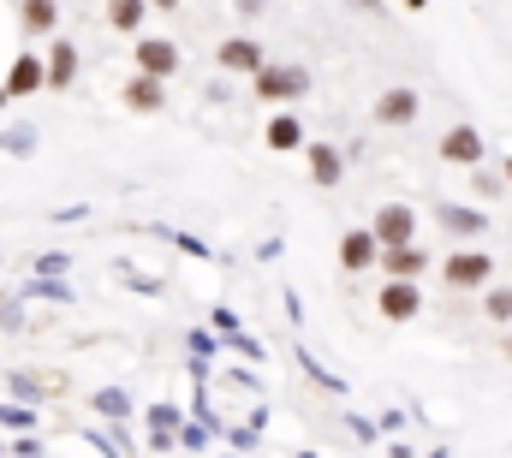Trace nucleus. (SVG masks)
I'll return each mask as SVG.
<instances>
[{
  "label": "nucleus",
  "instance_id": "34",
  "mask_svg": "<svg viewBox=\"0 0 512 458\" xmlns=\"http://www.w3.org/2000/svg\"><path fill=\"white\" fill-rule=\"evenodd\" d=\"M256 435H262V429H256V423H245V429H233L227 441H233V453H251V447H256Z\"/></svg>",
  "mask_w": 512,
  "mask_h": 458
},
{
  "label": "nucleus",
  "instance_id": "38",
  "mask_svg": "<svg viewBox=\"0 0 512 458\" xmlns=\"http://www.w3.org/2000/svg\"><path fill=\"white\" fill-rule=\"evenodd\" d=\"M262 6H268V0H233V12H239V18H262Z\"/></svg>",
  "mask_w": 512,
  "mask_h": 458
},
{
  "label": "nucleus",
  "instance_id": "4",
  "mask_svg": "<svg viewBox=\"0 0 512 458\" xmlns=\"http://www.w3.org/2000/svg\"><path fill=\"white\" fill-rule=\"evenodd\" d=\"M376 316H382L387 328L417 322V316H423V286H417V280H382V292H376Z\"/></svg>",
  "mask_w": 512,
  "mask_h": 458
},
{
  "label": "nucleus",
  "instance_id": "6",
  "mask_svg": "<svg viewBox=\"0 0 512 458\" xmlns=\"http://www.w3.org/2000/svg\"><path fill=\"white\" fill-rule=\"evenodd\" d=\"M215 66H221L227 78H256V72L268 66V48H262L256 36H245V30H239V36H227V42L215 48Z\"/></svg>",
  "mask_w": 512,
  "mask_h": 458
},
{
  "label": "nucleus",
  "instance_id": "44",
  "mask_svg": "<svg viewBox=\"0 0 512 458\" xmlns=\"http://www.w3.org/2000/svg\"><path fill=\"white\" fill-rule=\"evenodd\" d=\"M0 108H6V96H0Z\"/></svg>",
  "mask_w": 512,
  "mask_h": 458
},
{
  "label": "nucleus",
  "instance_id": "8",
  "mask_svg": "<svg viewBox=\"0 0 512 458\" xmlns=\"http://www.w3.org/2000/svg\"><path fill=\"white\" fill-rule=\"evenodd\" d=\"M304 167H310V185H316V191H334V185H346V149H340V143H328V137H310V149H304Z\"/></svg>",
  "mask_w": 512,
  "mask_h": 458
},
{
  "label": "nucleus",
  "instance_id": "30",
  "mask_svg": "<svg viewBox=\"0 0 512 458\" xmlns=\"http://www.w3.org/2000/svg\"><path fill=\"white\" fill-rule=\"evenodd\" d=\"M167 238H173V244H179L185 256H197V262H215V250H209L203 238H191V232H167Z\"/></svg>",
  "mask_w": 512,
  "mask_h": 458
},
{
  "label": "nucleus",
  "instance_id": "23",
  "mask_svg": "<svg viewBox=\"0 0 512 458\" xmlns=\"http://www.w3.org/2000/svg\"><path fill=\"white\" fill-rule=\"evenodd\" d=\"M298 369H304V381H310V387H322V393H346V381H340L316 351H304V340H298Z\"/></svg>",
  "mask_w": 512,
  "mask_h": 458
},
{
  "label": "nucleus",
  "instance_id": "18",
  "mask_svg": "<svg viewBox=\"0 0 512 458\" xmlns=\"http://www.w3.org/2000/svg\"><path fill=\"white\" fill-rule=\"evenodd\" d=\"M48 96H66L72 84H78V48L72 42H48Z\"/></svg>",
  "mask_w": 512,
  "mask_h": 458
},
{
  "label": "nucleus",
  "instance_id": "17",
  "mask_svg": "<svg viewBox=\"0 0 512 458\" xmlns=\"http://www.w3.org/2000/svg\"><path fill=\"white\" fill-rule=\"evenodd\" d=\"M423 274H429V250H423V244L382 250V280H423Z\"/></svg>",
  "mask_w": 512,
  "mask_h": 458
},
{
  "label": "nucleus",
  "instance_id": "11",
  "mask_svg": "<svg viewBox=\"0 0 512 458\" xmlns=\"http://www.w3.org/2000/svg\"><path fill=\"white\" fill-rule=\"evenodd\" d=\"M131 60H137V72H149V78H173L179 72V42H167V36H137L131 42Z\"/></svg>",
  "mask_w": 512,
  "mask_h": 458
},
{
  "label": "nucleus",
  "instance_id": "31",
  "mask_svg": "<svg viewBox=\"0 0 512 458\" xmlns=\"http://www.w3.org/2000/svg\"><path fill=\"white\" fill-rule=\"evenodd\" d=\"M209 322H215V334H221V340H233V334H245V328H239V316H233L227 304H215V310H209Z\"/></svg>",
  "mask_w": 512,
  "mask_h": 458
},
{
  "label": "nucleus",
  "instance_id": "35",
  "mask_svg": "<svg viewBox=\"0 0 512 458\" xmlns=\"http://www.w3.org/2000/svg\"><path fill=\"white\" fill-rule=\"evenodd\" d=\"M191 357H215V334H191Z\"/></svg>",
  "mask_w": 512,
  "mask_h": 458
},
{
  "label": "nucleus",
  "instance_id": "3",
  "mask_svg": "<svg viewBox=\"0 0 512 458\" xmlns=\"http://www.w3.org/2000/svg\"><path fill=\"white\" fill-rule=\"evenodd\" d=\"M0 96H6V102H24V96H48V60H42L36 48L12 54L6 78H0Z\"/></svg>",
  "mask_w": 512,
  "mask_h": 458
},
{
  "label": "nucleus",
  "instance_id": "12",
  "mask_svg": "<svg viewBox=\"0 0 512 458\" xmlns=\"http://www.w3.org/2000/svg\"><path fill=\"white\" fill-rule=\"evenodd\" d=\"M262 149H274V155H304V149H310V137H304V119L292 114V108H280V114L262 125Z\"/></svg>",
  "mask_w": 512,
  "mask_h": 458
},
{
  "label": "nucleus",
  "instance_id": "21",
  "mask_svg": "<svg viewBox=\"0 0 512 458\" xmlns=\"http://www.w3.org/2000/svg\"><path fill=\"white\" fill-rule=\"evenodd\" d=\"M36 143H42V131H36L30 119H12V125H0V155H18V161H30V155H36Z\"/></svg>",
  "mask_w": 512,
  "mask_h": 458
},
{
  "label": "nucleus",
  "instance_id": "26",
  "mask_svg": "<svg viewBox=\"0 0 512 458\" xmlns=\"http://www.w3.org/2000/svg\"><path fill=\"white\" fill-rule=\"evenodd\" d=\"M18 298H48V304H72V286H66V280H42V274H36V280H24V286H18Z\"/></svg>",
  "mask_w": 512,
  "mask_h": 458
},
{
  "label": "nucleus",
  "instance_id": "20",
  "mask_svg": "<svg viewBox=\"0 0 512 458\" xmlns=\"http://www.w3.org/2000/svg\"><path fill=\"white\" fill-rule=\"evenodd\" d=\"M108 6V30H120V36H143V18L155 12L149 0H102Z\"/></svg>",
  "mask_w": 512,
  "mask_h": 458
},
{
  "label": "nucleus",
  "instance_id": "45",
  "mask_svg": "<svg viewBox=\"0 0 512 458\" xmlns=\"http://www.w3.org/2000/svg\"><path fill=\"white\" fill-rule=\"evenodd\" d=\"M0 453H6V447H0Z\"/></svg>",
  "mask_w": 512,
  "mask_h": 458
},
{
  "label": "nucleus",
  "instance_id": "9",
  "mask_svg": "<svg viewBox=\"0 0 512 458\" xmlns=\"http://www.w3.org/2000/svg\"><path fill=\"white\" fill-rule=\"evenodd\" d=\"M435 227L453 232V238H465V244H477V238L489 232V215H483V203H453V197H441V203H435Z\"/></svg>",
  "mask_w": 512,
  "mask_h": 458
},
{
  "label": "nucleus",
  "instance_id": "1",
  "mask_svg": "<svg viewBox=\"0 0 512 458\" xmlns=\"http://www.w3.org/2000/svg\"><path fill=\"white\" fill-rule=\"evenodd\" d=\"M251 90H256V102H268V108H292V102L310 96V72L292 66V60H268L251 78Z\"/></svg>",
  "mask_w": 512,
  "mask_h": 458
},
{
  "label": "nucleus",
  "instance_id": "43",
  "mask_svg": "<svg viewBox=\"0 0 512 458\" xmlns=\"http://www.w3.org/2000/svg\"><path fill=\"white\" fill-rule=\"evenodd\" d=\"M227 458H245V453H227Z\"/></svg>",
  "mask_w": 512,
  "mask_h": 458
},
{
  "label": "nucleus",
  "instance_id": "28",
  "mask_svg": "<svg viewBox=\"0 0 512 458\" xmlns=\"http://www.w3.org/2000/svg\"><path fill=\"white\" fill-rule=\"evenodd\" d=\"M36 274H42V280H60V274H72V256H66V250H42V256H36Z\"/></svg>",
  "mask_w": 512,
  "mask_h": 458
},
{
  "label": "nucleus",
  "instance_id": "13",
  "mask_svg": "<svg viewBox=\"0 0 512 458\" xmlns=\"http://www.w3.org/2000/svg\"><path fill=\"white\" fill-rule=\"evenodd\" d=\"M120 102H126L131 114H161V108H167V84H161V78H149V72H131L126 84H120Z\"/></svg>",
  "mask_w": 512,
  "mask_h": 458
},
{
  "label": "nucleus",
  "instance_id": "36",
  "mask_svg": "<svg viewBox=\"0 0 512 458\" xmlns=\"http://www.w3.org/2000/svg\"><path fill=\"white\" fill-rule=\"evenodd\" d=\"M376 423H382V435H399V429H405V411H382Z\"/></svg>",
  "mask_w": 512,
  "mask_h": 458
},
{
  "label": "nucleus",
  "instance_id": "33",
  "mask_svg": "<svg viewBox=\"0 0 512 458\" xmlns=\"http://www.w3.org/2000/svg\"><path fill=\"white\" fill-rule=\"evenodd\" d=\"M0 328H24V298H6L0 304Z\"/></svg>",
  "mask_w": 512,
  "mask_h": 458
},
{
  "label": "nucleus",
  "instance_id": "41",
  "mask_svg": "<svg viewBox=\"0 0 512 458\" xmlns=\"http://www.w3.org/2000/svg\"><path fill=\"white\" fill-rule=\"evenodd\" d=\"M292 458H322V453H310V447H298V453H292Z\"/></svg>",
  "mask_w": 512,
  "mask_h": 458
},
{
  "label": "nucleus",
  "instance_id": "27",
  "mask_svg": "<svg viewBox=\"0 0 512 458\" xmlns=\"http://www.w3.org/2000/svg\"><path fill=\"white\" fill-rule=\"evenodd\" d=\"M42 417H36V405H18V399H6L0 405V429H12V435H30Z\"/></svg>",
  "mask_w": 512,
  "mask_h": 458
},
{
  "label": "nucleus",
  "instance_id": "29",
  "mask_svg": "<svg viewBox=\"0 0 512 458\" xmlns=\"http://www.w3.org/2000/svg\"><path fill=\"white\" fill-rule=\"evenodd\" d=\"M346 429H352V441H364V447L382 441V423H376V417H346Z\"/></svg>",
  "mask_w": 512,
  "mask_h": 458
},
{
  "label": "nucleus",
  "instance_id": "39",
  "mask_svg": "<svg viewBox=\"0 0 512 458\" xmlns=\"http://www.w3.org/2000/svg\"><path fill=\"white\" fill-rule=\"evenodd\" d=\"M358 12H387V0H352Z\"/></svg>",
  "mask_w": 512,
  "mask_h": 458
},
{
  "label": "nucleus",
  "instance_id": "22",
  "mask_svg": "<svg viewBox=\"0 0 512 458\" xmlns=\"http://www.w3.org/2000/svg\"><path fill=\"white\" fill-rule=\"evenodd\" d=\"M54 387H60V381H42L36 369H18V375H6V393H12L18 405H42Z\"/></svg>",
  "mask_w": 512,
  "mask_h": 458
},
{
  "label": "nucleus",
  "instance_id": "15",
  "mask_svg": "<svg viewBox=\"0 0 512 458\" xmlns=\"http://www.w3.org/2000/svg\"><path fill=\"white\" fill-rule=\"evenodd\" d=\"M143 423H149V453H173L179 447V429H185V411L179 405H149Z\"/></svg>",
  "mask_w": 512,
  "mask_h": 458
},
{
  "label": "nucleus",
  "instance_id": "19",
  "mask_svg": "<svg viewBox=\"0 0 512 458\" xmlns=\"http://www.w3.org/2000/svg\"><path fill=\"white\" fill-rule=\"evenodd\" d=\"M90 405H96V417H102V423H131V417H137L131 393H126V387H114V381H108V387H96V393H90Z\"/></svg>",
  "mask_w": 512,
  "mask_h": 458
},
{
  "label": "nucleus",
  "instance_id": "40",
  "mask_svg": "<svg viewBox=\"0 0 512 458\" xmlns=\"http://www.w3.org/2000/svg\"><path fill=\"white\" fill-rule=\"evenodd\" d=\"M149 6H155V12H179L185 0H149Z\"/></svg>",
  "mask_w": 512,
  "mask_h": 458
},
{
  "label": "nucleus",
  "instance_id": "14",
  "mask_svg": "<svg viewBox=\"0 0 512 458\" xmlns=\"http://www.w3.org/2000/svg\"><path fill=\"white\" fill-rule=\"evenodd\" d=\"M417 114H423V96H417L411 84H393V90L376 96V125H387V131H393V125H411Z\"/></svg>",
  "mask_w": 512,
  "mask_h": 458
},
{
  "label": "nucleus",
  "instance_id": "25",
  "mask_svg": "<svg viewBox=\"0 0 512 458\" xmlns=\"http://www.w3.org/2000/svg\"><path fill=\"white\" fill-rule=\"evenodd\" d=\"M483 316H489L495 328H512V286H501V280H495V286L483 292Z\"/></svg>",
  "mask_w": 512,
  "mask_h": 458
},
{
  "label": "nucleus",
  "instance_id": "24",
  "mask_svg": "<svg viewBox=\"0 0 512 458\" xmlns=\"http://www.w3.org/2000/svg\"><path fill=\"white\" fill-rule=\"evenodd\" d=\"M501 191H512V185H507V173L471 167V197H477V203H501Z\"/></svg>",
  "mask_w": 512,
  "mask_h": 458
},
{
  "label": "nucleus",
  "instance_id": "7",
  "mask_svg": "<svg viewBox=\"0 0 512 458\" xmlns=\"http://www.w3.org/2000/svg\"><path fill=\"white\" fill-rule=\"evenodd\" d=\"M435 149H441V161H447V167H465V173L489 161V137H483L477 125H453V131H447Z\"/></svg>",
  "mask_w": 512,
  "mask_h": 458
},
{
  "label": "nucleus",
  "instance_id": "10",
  "mask_svg": "<svg viewBox=\"0 0 512 458\" xmlns=\"http://www.w3.org/2000/svg\"><path fill=\"white\" fill-rule=\"evenodd\" d=\"M370 227H376V238H382V250H399V244H417V209L411 203H382L376 215H370Z\"/></svg>",
  "mask_w": 512,
  "mask_h": 458
},
{
  "label": "nucleus",
  "instance_id": "32",
  "mask_svg": "<svg viewBox=\"0 0 512 458\" xmlns=\"http://www.w3.org/2000/svg\"><path fill=\"white\" fill-rule=\"evenodd\" d=\"M233 351H239V357H251V363H262V357H268V351H262V340H251V334H233Z\"/></svg>",
  "mask_w": 512,
  "mask_h": 458
},
{
  "label": "nucleus",
  "instance_id": "5",
  "mask_svg": "<svg viewBox=\"0 0 512 458\" xmlns=\"http://www.w3.org/2000/svg\"><path fill=\"white\" fill-rule=\"evenodd\" d=\"M334 256H340L346 274H370V268H382V238H376V227H346Z\"/></svg>",
  "mask_w": 512,
  "mask_h": 458
},
{
  "label": "nucleus",
  "instance_id": "16",
  "mask_svg": "<svg viewBox=\"0 0 512 458\" xmlns=\"http://www.w3.org/2000/svg\"><path fill=\"white\" fill-rule=\"evenodd\" d=\"M18 30L30 42H54L60 30V0H18Z\"/></svg>",
  "mask_w": 512,
  "mask_h": 458
},
{
  "label": "nucleus",
  "instance_id": "42",
  "mask_svg": "<svg viewBox=\"0 0 512 458\" xmlns=\"http://www.w3.org/2000/svg\"><path fill=\"white\" fill-rule=\"evenodd\" d=\"M501 173H507V185H512V155H507V161H501Z\"/></svg>",
  "mask_w": 512,
  "mask_h": 458
},
{
  "label": "nucleus",
  "instance_id": "37",
  "mask_svg": "<svg viewBox=\"0 0 512 458\" xmlns=\"http://www.w3.org/2000/svg\"><path fill=\"white\" fill-rule=\"evenodd\" d=\"M12 458H42V447H36L30 435H18V441H12Z\"/></svg>",
  "mask_w": 512,
  "mask_h": 458
},
{
  "label": "nucleus",
  "instance_id": "2",
  "mask_svg": "<svg viewBox=\"0 0 512 458\" xmlns=\"http://www.w3.org/2000/svg\"><path fill=\"white\" fill-rule=\"evenodd\" d=\"M441 280H447L453 292H489V286H495V256L477 250V244L447 250V256H441Z\"/></svg>",
  "mask_w": 512,
  "mask_h": 458
}]
</instances>
